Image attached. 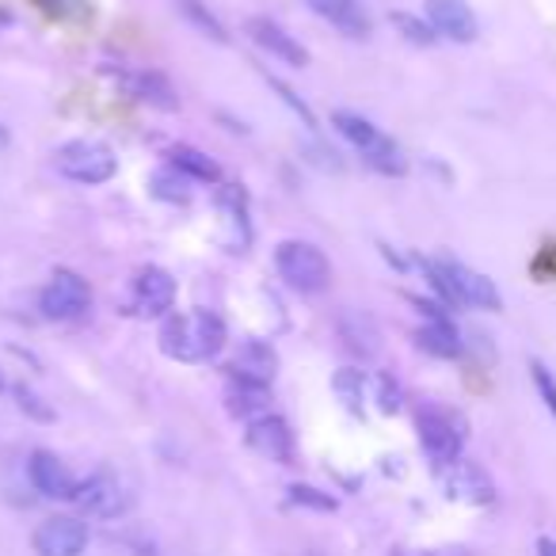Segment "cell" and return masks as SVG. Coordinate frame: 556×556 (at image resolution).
Segmentation results:
<instances>
[{
	"label": "cell",
	"mask_w": 556,
	"mask_h": 556,
	"mask_svg": "<svg viewBox=\"0 0 556 556\" xmlns=\"http://www.w3.org/2000/svg\"><path fill=\"white\" fill-rule=\"evenodd\" d=\"M225 348V320L210 309H191L184 317H164L161 351L176 363H206Z\"/></svg>",
	"instance_id": "6da1fadb"
},
{
	"label": "cell",
	"mask_w": 556,
	"mask_h": 556,
	"mask_svg": "<svg viewBox=\"0 0 556 556\" xmlns=\"http://www.w3.org/2000/svg\"><path fill=\"white\" fill-rule=\"evenodd\" d=\"M424 270H427V282L439 290L446 305H469V309H488V313L503 309V298H500V290H495L492 278L465 267V263L427 260Z\"/></svg>",
	"instance_id": "7a4b0ae2"
},
{
	"label": "cell",
	"mask_w": 556,
	"mask_h": 556,
	"mask_svg": "<svg viewBox=\"0 0 556 556\" xmlns=\"http://www.w3.org/2000/svg\"><path fill=\"white\" fill-rule=\"evenodd\" d=\"M275 267L287 278V287H294L298 294H320L332 282V263L309 240H282L275 248Z\"/></svg>",
	"instance_id": "3957f363"
},
{
	"label": "cell",
	"mask_w": 556,
	"mask_h": 556,
	"mask_svg": "<svg viewBox=\"0 0 556 556\" xmlns=\"http://www.w3.org/2000/svg\"><path fill=\"white\" fill-rule=\"evenodd\" d=\"M416 431H419V442H424L427 457L434 465H450L462 457V446H465V419L450 408H439V404H424L416 412Z\"/></svg>",
	"instance_id": "277c9868"
},
{
	"label": "cell",
	"mask_w": 556,
	"mask_h": 556,
	"mask_svg": "<svg viewBox=\"0 0 556 556\" xmlns=\"http://www.w3.org/2000/svg\"><path fill=\"white\" fill-rule=\"evenodd\" d=\"M54 164L65 179H73V184H108V179L118 172L115 153H111L103 141H88V138L70 141V146L58 149Z\"/></svg>",
	"instance_id": "5b68a950"
},
{
	"label": "cell",
	"mask_w": 556,
	"mask_h": 556,
	"mask_svg": "<svg viewBox=\"0 0 556 556\" xmlns=\"http://www.w3.org/2000/svg\"><path fill=\"white\" fill-rule=\"evenodd\" d=\"M92 305V290L77 270H54L39 298V309L47 320H80Z\"/></svg>",
	"instance_id": "8992f818"
},
{
	"label": "cell",
	"mask_w": 556,
	"mask_h": 556,
	"mask_svg": "<svg viewBox=\"0 0 556 556\" xmlns=\"http://www.w3.org/2000/svg\"><path fill=\"white\" fill-rule=\"evenodd\" d=\"M439 472H442V488H446L450 500L469 503V507H488V503L495 500L492 477H488L477 462H465V457H457V462L442 465Z\"/></svg>",
	"instance_id": "52a82bcc"
},
{
	"label": "cell",
	"mask_w": 556,
	"mask_h": 556,
	"mask_svg": "<svg viewBox=\"0 0 556 556\" xmlns=\"http://www.w3.org/2000/svg\"><path fill=\"white\" fill-rule=\"evenodd\" d=\"M39 556H80L88 548V526L77 515H50L31 538Z\"/></svg>",
	"instance_id": "ba28073f"
},
{
	"label": "cell",
	"mask_w": 556,
	"mask_h": 556,
	"mask_svg": "<svg viewBox=\"0 0 556 556\" xmlns=\"http://www.w3.org/2000/svg\"><path fill=\"white\" fill-rule=\"evenodd\" d=\"M85 515H96V518H115L130 507V492L123 488V480L111 477V472H96L88 477L85 484H77V495H73Z\"/></svg>",
	"instance_id": "9c48e42d"
},
{
	"label": "cell",
	"mask_w": 556,
	"mask_h": 556,
	"mask_svg": "<svg viewBox=\"0 0 556 556\" xmlns=\"http://www.w3.org/2000/svg\"><path fill=\"white\" fill-rule=\"evenodd\" d=\"M244 442H248V450H255V454L267 457V462H278V465L294 462V431L287 427V419L270 416V412L248 424Z\"/></svg>",
	"instance_id": "30bf717a"
},
{
	"label": "cell",
	"mask_w": 556,
	"mask_h": 556,
	"mask_svg": "<svg viewBox=\"0 0 556 556\" xmlns=\"http://www.w3.org/2000/svg\"><path fill=\"white\" fill-rule=\"evenodd\" d=\"M27 472H31L35 492L47 495V500H73V495H77V477H73L70 465L58 454H50V450H35L31 462H27Z\"/></svg>",
	"instance_id": "8fae6325"
},
{
	"label": "cell",
	"mask_w": 556,
	"mask_h": 556,
	"mask_svg": "<svg viewBox=\"0 0 556 556\" xmlns=\"http://www.w3.org/2000/svg\"><path fill=\"white\" fill-rule=\"evenodd\" d=\"M108 73L118 80V88H123L126 96L149 103V108H156V111H176L179 108L176 88H172L161 73H149V70H108Z\"/></svg>",
	"instance_id": "7c38bea8"
},
{
	"label": "cell",
	"mask_w": 556,
	"mask_h": 556,
	"mask_svg": "<svg viewBox=\"0 0 556 556\" xmlns=\"http://www.w3.org/2000/svg\"><path fill=\"white\" fill-rule=\"evenodd\" d=\"M134 302L146 317H164L176 305V278L164 267H141L134 278Z\"/></svg>",
	"instance_id": "4fadbf2b"
},
{
	"label": "cell",
	"mask_w": 556,
	"mask_h": 556,
	"mask_svg": "<svg viewBox=\"0 0 556 556\" xmlns=\"http://www.w3.org/2000/svg\"><path fill=\"white\" fill-rule=\"evenodd\" d=\"M248 35H252L255 47H263L270 58H278V62L294 65V70H305V65H309V50H305L294 35L282 31L278 24H270V20H263V16L248 20Z\"/></svg>",
	"instance_id": "5bb4252c"
},
{
	"label": "cell",
	"mask_w": 556,
	"mask_h": 556,
	"mask_svg": "<svg viewBox=\"0 0 556 556\" xmlns=\"http://www.w3.org/2000/svg\"><path fill=\"white\" fill-rule=\"evenodd\" d=\"M427 16H431V27L442 39H454V42L477 39V16H472V9L465 0H427Z\"/></svg>",
	"instance_id": "9a60e30c"
},
{
	"label": "cell",
	"mask_w": 556,
	"mask_h": 556,
	"mask_svg": "<svg viewBox=\"0 0 556 556\" xmlns=\"http://www.w3.org/2000/svg\"><path fill=\"white\" fill-rule=\"evenodd\" d=\"M336 332H340L343 348L358 358H374L381 351V332H378V320L363 309H343L336 317Z\"/></svg>",
	"instance_id": "2e32d148"
},
{
	"label": "cell",
	"mask_w": 556,
	"mask_h": 556,
	"mask_svg": "<svg viewBox=\"0 0 556 556\" xmlns=\"http://www.w3.org/2000/svg\"><path fill=\"white\" fill-rule=\"evenodd\" d=\"M313 16H320L325 24H332L336 31H343L348 39H366L370 35V16L363 12L358 0H302Z\"/></svg>",
	"instance_id": "e0dca14e"
},
{
	"label": "cell",
	"mask_w": 556,
	"mask_h": 556,
	"mask_svg": "<svg viewBox=\"0 0 556 556\" xmlns=\"http://www.w3.org/2000/svg\"><path fill=\"white\" fill-rule=\"evenodd\" d=\"M278 370V355L270 343L263 340H248L240 343V351L232 355V378L240 381H255V386H270Z\"/></svg>",
	"instance_id": "ac0fdd59"
},
{
	"label": "cell",
	"mask_w": 556,
	"mask_h": 556,
	"mask_svg": "<svg viewBox=\"0 0 556 556\" xmlns=\"http://www.w3.org/2000/svg\"><path fill=\"white\" fill-rule=\"evenodd\" d=\"M225 404H229V412L237 419L252 424V419H260V416H267V412H270V393H267V386L232 378L229 389H225Z\"/></svg>",
	"instance_id": "d6986e66"
},
{
	"label": "cell",
	"mask_w": 556,
	"mask_h": 556,
	"mask_svg": "<svg viewBox=\"0 0 556 556\" xmlns=\"http://www.w3.org/2000/svg\"><path fill=\"white\" fill-rule=\"evenodd\" d=\"M416 343L434 358H457L462 355V336H457V328L450 325V317L427 320V325L416 332Z\"/></svg>",
	"instance_id": "ffe728a7"
},
{
	"label": "cell",
	"mask_w": 556,
	"mask_h": 556,
	"mask_svg": "<svg viewBox=\"0 0 556 556\" xmlns=\"http://www.w3.org/2000/svg\"><path fill=\"white\" fill-rule=\"evenodd\" d=\"M332 126L343 134V138L351 141V146L358 149V153H370V149H378L381 141H386V134L378 130V126L370 123V118H363V115H351V111H336L332 115Z\"/></svg>",
	"instance_id": "44dd1931"
},
{
	"label": "cell",
	"mask_w": 556,
	"mask_h": 556,
	"mask_svg": "<svg viewBox=\"0 0 556 556\" xmlns=\"http://www.w3.org/2000/svg\"><path fill=\"white\" fill-rule=\"evenodd\" d=\"M168 156H172V168L187 172V176H191V179H202V184H217V179H222V168H217V164L210 161L206 153H199V149H191V146H176Z\"/></svg>",
	"instance_id": "7402d4cb"
},
{
	"label": "cell",
	"mask_w": 556,
	"mask_h": 556,
	"mask_svg": "<svg viewBox=\"0 0 556 556\" xmlns=\"http://www.w3.org/2000/svg\"><path fill=\"white\" fill-rule=\"evenodd\" d=\"M332 393L340 396V404L351 412V416H363V408H366V378H363V370H340L332 378Z\"/></svg>",
	"instance_id": "603a6c76"
},
{
	"label": "cell",
	"mask_w": 556,
	"mask_h": 556,
	"mask_svg": "<svg viewBox=\"0 0 556 556\" xmlns=\"http://www.w3.org/2000/svg\"><path fill=\"white\" fill-rule=\"evenodd\" d=\"M191 184H194V179L187 176V172H179V168H172V164H168V168H161L153 176V194H156V199H164V202H191V194H194Z\"/></svg>",
	"instance_id": "cb8c5ba5"
},
{
	"label": "cell",
	"mask_w": 556,
	"mask_h": 556,
	"mask_svg": "<svg viewBox=\"0 0 556 556\" xmlns=\"http://www.w3.org/2000/svg\"><path fill=\"white\" fill-rule=\"evenodd\" d=\"M176 4H179V12H184V16L191 20V24L199 27L202 35H206V39H214V42H229V35H225V27L217 24V20L210 16L206 9H202L199 0H176Z\"/></svg>",
	"instance_id": "d4e9b609"
},
{
	"label": "cell",
	"mask_w": 556,
	"mask_h": 556,
	"mask_svg": "<svg viewBox=\"0 0 556 556\" xmlns=\"http://www.w3.org/2000/svg\"><path fill=\"white\" fill-rule=\"evenodd\" d=\"M393 24L404 31V39L408 42H416V47H431L434 39H439V31L434 27H427L424 20H416V16H408V12H396L393 16Z\"/></svg>",
	"instance_id": "484cf974"
},
{
	"label": "cell",
	"mask_w": 556,
	"mask_h": 556,
	"mask_svg": "<svg viewBox=\"0 0 556 556\" xmlns=\"http://www.w3.org/2000/svg\"><path fill=\"white\" fill-rule=\"evenodd\" d=\"M290 503H294V507H313V510H336L332 495L317 492V488H309V484H294V488H290Z\"/></svg>",
	"instance_id": "4316f807"
},
{
	"label": "cell",
	"mask_w": 556,
	"mask_h": 556,
	"mask_svg": "<svg viewBox=\"0 0 556 556\" xmlns=\"http://www.w3.org/2000/svg\"><path fill=\"white\" fill-rule=\"evenodd\" d=\"M530 378H533V386H538V393H541V401H545V408L556 416V378L548 374V366L533 358V363H530Z\"/></svg>",
	"instance_id": "83f0119b"
},
{
	"label": "cell",
	"mask_w": 556,
	"mask_h": 556,
	"mask_svg": "<svg viewBox=\"0 0 556 556\" xmlns=\"http://www.w3.org/2000/svg\"><path fill=\"white\" fill-rule=\"evenodd\" d=\"M378 408L386 412V416L401 412V386H396L393 378H386V374L378 378Z\"/></svg>",
	"instance_id": "f1b7e54d"
},
{
	"label": "cell",
	"mask_w": 556,
	"mask_h": 556,
	"mask_svg": "<svg viewBox=\"0 0 556 556\" xmlns=\"http://www.w3.org/2000/svg\"><path fill=\"white\" fill-rule=\"evenodd\" d=\"M270 88H275V92H278V96H282V100H287V103H290V108H294V111H298V115H302V123H305V126H313V115H309V108H305V103H302V100H298V96H294V92H290V88H287V85H278V80H270Z\"/></svg>",
	"instance_id": "f546056e"
},
{
	"label": "cell",
	"mask_w": 556,
	"mask_h": 556,
	"mask_svg": "<svg viewBox=\"0 0 556 556\" xmlns=\"http://www.w3.org/2000/svg\"><path fill=\"white\" fill-rule=\"evenodd\" d=\"M16 396H20V408H24V412H31L35 419H50V416H54V412H50V408H42V404H39V396H35V393H27V389H16Z\"/></svg>",
	"instance_id": "4dcf8cb0"
},
{
	"label": "cell",
	"mask_w": 556,
	"mask_h": 556,
	"mask_svg": "<svg viewBox=\"0 0 556 556\" xmlns=\"http://www.w3.org/2000/svg\"><path fill=\"white\" fill-rule=\"evenodd\" d=\"M533 275L556 278V248H545V252L538 255V263H533Z\"/></svg>",
	"instance_id": "1f68e13d"
},
{
	"label": "cell",
	"mask_w": 556,
	"mask_h": 556,
	"mask_svg": "<svg viewBox=\"0 0 556 556\" xmlns=\"http://www.w3.org/2000/svg\"><path fill=\"white\" fill-rule=\"evenodd\" d=\"M538 556H556V541L553 538H541L538 541Z\"/></svg>",
	"instance_id": "d6a6232c"
},
{
	"label": "cell",
	"mask_w": 556,
	"mask_h": 556,
	"mask_svg": "<svg viewBox=\"0 0 556 556\" xmlns=\"http://www.w3.org/2000/svg\"><path fill=\"white\" fill-rule=\"evenodd\" d=\"M9 146V130H4V126H0V149Z\"/></svg>",
	"instance_id": "836d02e7"
},
{
	"label": "cell",
	"mask_w": 556,
	"mask_h": 556,
	"mask_svg": "<svg viewBox=\"0 0 556 556\" xmlns=\"http://www.w3.org/2000/svg\"><path fill=\"white\" fill-rule=\"evenodd\" d=\"M401 556H431V553H401Z\"/></svg>",
	"instance_id": "e575fe53"
},
{
	"label": "cell",
	"mask_w": 556,
	"mask_h": 556,
	"mask_svg": "<svg viewBox=\"0 0 556 556\" xmlns=\"http://www.w3.org/2000/svg\"><path fill=\"white\" fill-rule=\"evenodd\" d=\"M4 20H9V16H4V12H0V24H4Z\"/></svg>",
	"instance_id": "d590c367"
},
{
	"label": "cell",
	"mask_w": 556,
	"mask_h": 556,
	"mask_svg": "<svg viewBox=\"0 0 556 556\" xmlns=\"http://www.w3.org/2000/svg\"><path fill=\"white\" fill-rule=\"evenodd\" d=\"M0 389H4V378H0Z\"/></svg>",
	"instance_id": "8d00e7d4"
}]
</instances>
